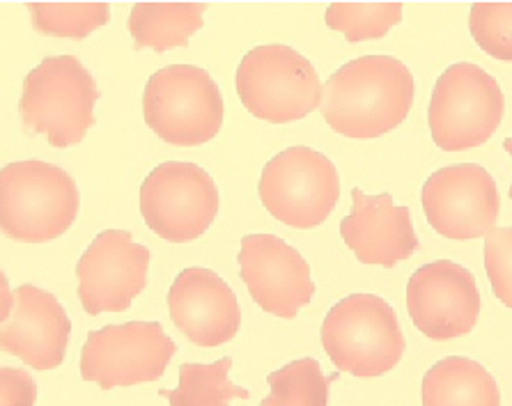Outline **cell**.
I'll use <instances>...</instances> for the list:
<instances>
[{"label": "cell", "instance_id": "cell-15", "mask_svg": "<svg viewBox=\"0 0 512 406\" xmlns=\"http://www.w3.org/2000/svg\"><path fill=\"white\" fill-rule=\"evenodd\" d=\"M168 310L177 329L198 347L226 345L242 326L232 287L203 267H189L175 278L168 290Z\"/></svg>", "mask_w": 512, "mask_h": 406}, {"label": "cell", "instance_id": "cell-27", "mask_svg": "<svg viewBox=\"0 0 512 406\" xmlns=\"http://www.w3.org/2000/svg\"><path fill=\"white\" fill-rule=\"evenodd\" d=\"M503 150H506V152L512 156V138L503 140ZM510 198H512V186H510Z\"/></svg>", "mask_w": 512, "mask_h": 406}, {"label": "cell", "instance_id": "cell-12", "mask_svg": "<svg viewBox=\"0 0 512 406\" xmlns=\"http://www.w3.org/2000/svg\"><path fill=\"white\" fill-rule=\"evenodd\" d=\"M150 248L136 244L127 230L99 232L76 264L79 301L88 315L124 312L147 285Z\"/></svg>", "mask_w": 512, "mask_h": 406}, {"label": "cell", "instance_id": "cell-19", "mask_svg": "<svg viewBox=\"0 0 512 406\" xmlns=\"http://www.w3.org/2000/svg\"><path fill=\"white\" fill-rule=\"evenodd\" d=\"M203 3H136L129 14V33L136 49L168 51L186 46L203 28Z\"/></svg>", "mask_w": 512, "mask_h": 406}, {"label": "cell", "instance_id": "cell-26", "mask_svg": "<svg viewBox=\"0 0 512 406\" xmlns=\"http://www.w3.org/2000/svg\"><path fill=\"white\" fill-rule=\"evenodd\" d=\"M0 406H35L37 386L26 370H0Z\"/></svg>", "mask_w": 512, "mask_h": 406}, {"label": "cell", "instance_id": "cell-9", "mask_svg": "<svg viewBox=\"0 0 512 406\" xmlns=\"http://www.w3.org/2000/svg\"><path fill=\"white\" fill-rule=\"evenodd\" d=\"M219 205L212 175L196 163H161L141 186V214L147 228L173 244H186L205 234L219 214Z\"/></svg>", "mask_w": 512, "mask_h": 406}, {"label": "cell", "instance_id": "cell-4", "mask_svg": "<svg viewBox=\"0 0 512 406\" xmlns=\"http://www.w3.org/2000/svg\"><path fill=\"white\" fill-rule=\"evenodd\" d=\"M322 347L340 372L370 379L391 372L407 342L389 303L372 294H352L324 317Z\"/></svg>", "mask_w": 512, "mask_h": 406}, {"label": "cell", "instance_id": "cell-20", "mask_svg": "<svg viewBox=\"0 0 512 406\" xmlns=\"http://www.w3.org/2000/svg\"><path fill=\"white\" fill-rule=\"evenodd\" d=\"M232 358L216 363H184L180 368V386L175 390H159L170 406H228L230 400H248L251 393L230 381Z\"/></svg>", "mask_w": 512, "mask_h": 406}, {"label": "cell", "instance_id": "cell-16", "mask_svg": "<svg viewBox=\"0 0 512 406\" xmlns=\"http://www.w3.org/2000/svg\"><path fill=\"white\" fill-rule=\"evenodd\" d=\"M14 310L3 317L0 345L30 368L46 372L65 361L72 333L65 308L56 296L35 285H21L12 296Z\"/></svg>", "mask_w": 512, "mask_h": 406}, {"label": "cell", "instance_id": "cell-18", "mask_svg": "<svg viewBox=\"0 0 512 406\" xmlns=\"http://www.w3.org/2000/svg\"><path fill=\"white\" fill-rule=\"evenodd\" d=\"M423 406H501L499 386L483 365L448 356L432 365L421 386Z\"/></svg>", "mask_w": 512, "mask_h": 406}, {"label": "cell", "instance_id": "cell-7", "mask_svg": "<svg viewBox=\"0 0 512 406\" xmlns=\"http://www.w3.org/2000/svg\"><path fill=\"white\" fill-rule=\"evenodd\" d=\"M503 108L496 78L471 62H457L434 85L428 111L432 140L446 152L480 147L499 129Z\"/></svg>", "mask_w": 512, "mask_h": 406}, {"label": "cell", "instance_id": "cell-1", "mask_svg": "<svg viewBox=\"0 0 512 406\" xmlns=\"http://www.w3.org/2000/svg\"><path fill=\"white\" fill-rule=\"evenodd\" d=\"M414 104V76L391 56L349 60L324 85L322 115L347 138H379L398 129Z\"/></svg>", "mask_w": 512, "mask_h": 406}, {"label": "cell", "instance_id": "cell-8", "mask_svg": "<svg viewBox=\"0 0 512 406\" xmlns=\"http://www.w3.org/2000/svg\"><path fill=\"white\" fill-rule=\"evenodd\" d=\"M260 200L278 223L310 230L331 216L340 198V177L322 152L306 145L276 154L262 168Z\"/></svg>", "mask_w": 512, "mask_h": 406}, {"label": "cell", "instance_id": "cell-17", "mask_svg": "<svg viewBox=\"0 0 512 406\" xmlns=\"http://www.w3.org/2000/svg\"><path fill=\"white\" fill-rule=\"evenodd\" d=\"M340 237L356 260L386 269L409 260L418 248L409 209L393 205L389 193L366 195L361 189H352V214L340 223Z\"/></svg>", "mask_w": 512, "mask_h": 406}, {"label": "cell", "instance_id": "cell-11", "mask_svg": "<svg viewBox=\"0 0 512 406\" xmlns=\"http://www.w3.org/2000/svg\"><path fill=\"white\" fill-rule=\"evenodd\" d=\"M421 205L432 230L453 241L487 237L501 212L494 177L478 163L439 168L423 184Z\"/></svg>", "mask_w": 512, "mask_h": 406}, {"label": "cell", "instance_id": "cell-2", "mask_svg": "<svg viewBox=\"0 0 512 406\" xmlns=\"http://www.w3.org/2000/svg\"><path fill=\"white\" fill-rule=\"evenodd\" d=\"M72 175L46 161H17L0 173V228L23 244H46L65 234L79 214Z\"/></svg>", "mask_w": 512, "mask_h": 406}, {"label": "cell", "instance_id": "cell-22", "mask_svg": "<svg viewBox=\"0 0 512 406\" xmlns=\"http://www.w3.org/2000/svg\"><path fill=\"white\" fill-rule=\"evenodd\" d=\"M33 26L42 35L85 39L111 19L108 3H28Z\"/></svg>", "mask_w": 512, "mask_h": 406}, {"label": "cell", "instance_id": "cell-6", "mask_svg": "<svg viewBox=\"0 0 512 406\" xmlns=\"http://www.w3.org/2000/svg\"><path fill=\"white\" fill-rule=\"evenodd\" d=\"M143 115L164 143L196 147L223 127V95L209 72L196 65H170L145 83Z\"/></svg>", "mask_w": 512, "mask_h": 406}, {"label": "cell", "instance_id": "cell-21", "mask_svg": "<svg viewBox=\"0 0 512 406\" xmlns=\"http://www.w3.org/2000/svg\"><path fill=\"white\" fill-rule=\"evenodd\" d=\"M269 397L260 406H329V379L315 358H299L267 377Z\"/></svg>", "mask_w": 512, "mask_h": 406}, {"label": "cell", "instance_id": "cell-14", "mask_svg": "<svg viewBox=\"0 0 512 406\" xmlns=\"http://www.w3.org/2000/svg\"><path fill=\"white\" fill-rule=\"evenodd\" d=\"M239 276L253 301L281 319L297 317L315 296L308 262L274 234H246L239 248Z\"/></svg>", "mask_w": 512, "mask_h": 406}, {"label": "cell", "instance_id": "cell-13", "mask_svg": "<svg viewBox=\"0 0 512 406\" xmlns=\"http://www.w3.org/2000/svg\"><path fill=\"white\" fill-rule=\"evenodd\" d=\"M407 310L416 329L430 340L464 338L480 315L476 278L451 260L425 264L407 283Z\"/></svg>", "mask_w": 512, "mask_h": 406}, {"label": "cell", "instance_id": "cell-25", "mask_svg": "<svg viewBox=\"0 0 512 406\" xmlns=\"http://www.w3.org/2000/svg\"><path fill=\"white\" fill-rule=\"evenodd\" d=\"M485 271L496 299L512 308V228H494L487 234Z\"/></svg>", "mask_w": 512, "mask_h": 406}, {"label": "cell", "instance_id": "cell-10", "mask_svg": "<svg viewBox=\"0 0 512 406\" xmlns=\"http://www.w3.org/2000/svg\"><path fill=\"white\" fill-rule=\"evenodd\" d=\"M177 351L157 322H127L92 331L81 349V377L99 388L147 384L164 377Z\"/></svg>", "mask_w": 512, "mask_h": 406}, {"label": "cell", "instance_id": "cell-23", "mask_svg": "<svg viewBox=\"0 0 512 406\" xmlns=\"http://www.w3.org/2000/svg\"><path fill=\"white\" fill-rule=\"evenodd\" d=\"M327 26L347 37V42H368L384 37L402 21V3H333Z\"/></svg>", "mask_w": 512, "mask_h": 406}, {"label": "cell", "instance_id": "cell-24", "mask_svg": "<svg viewBox=\"0 0 512 406\" xmlns=\"http://www.w3.org/2000/svg\"><path fill=\"white\" fill-rule=\"evenodd\" d=\"M469 28L485 53L496 60H512V3H476Z\"/></svg>", "mask_w": 512, "mask_h": 406}, {"label": "cell", "instance_id": "cell-5", "mask_svg": "<svg viewBox=\"0 0 512 406\" xmlns=\"http://www.w3.org/2000/svg\"><path fill=\"white\" fill-rule=\"evenodd\" d=\"M235 85L246 111L271 124L304 120L324 97L322 81L310 60L285 44L248 51L237 67Z\"/></svg>", "mask_w": 512, "mask_h": 406}, {"label": "cell", "instance_id": "cell-3", "mask_svg": "<svg viewBox=\"0 0 512 406\" xmlns=\"http://www.w3.org/2000/svg\"><path fill=\"white\" fill-rule=\"evenodd\" d=\"M99 88L74 56L44 58L23 78L19 113L23 127L53 147L79 145L95 124Z\"/></svg>", "mask_w": 512, "mask_h": 406}]
</instances>
